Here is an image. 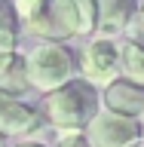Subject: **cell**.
<instances>
[{"label": "cell", "mask_w": 144, "mask_h": 147, "mask_svg": "<svg viewBox=\"0 0 144 147\" xmlns=\"http://www.w3.org/2000/svg\"><path fill=\"white\" fill-rule=\"evenodd\" d=\"M0 147H6V138H3V135H0Z\"/></svg>", "instance_id": "obj_16"}, {"label": "cell", "mask_w": 144, "mask_h": 147, "mask_svg": "<svg viewBox=\"0 0 144 147\" xmlns=\"http://www.w3.org/2000/svg\"><path fill=\"white\" fill-rule=\"evenodd\" d=\"M22 37V16L16 0H0V52H12Z\"/></svg>", "instance_id": "obj_10"}, {"label": "cell", "mask_w": 144, "mask_h": 147, "mask_svg": "<svg viewBox=\"0 0 144 147\" xmlns=\"http://www.w3.org/2000/svg\"><path fill=\"white\" fill-rule=\"evenodd\" d=\"M77 9H80V37L92 34L98 28V0H77Z\"/></svg>", "instance_id": "obj_12"}, {"label": "cell", "mask_w": 144, "mask_h": 147, "mask_svg": "<svg viewBox=\"0 0 144 147\" xmlns=\"http://www.w3.org/2000/svg\"><path fill=\"white\" fill-rule=\"evenodd\" d=\"M101 95L98 86H92L89 80H71L64 83L62 89H55L46 95L43 110L49 126L58 129L62 135H71V132H86L89 123L101 113Z\"/></svg>", "instance_id": "obj_1"}, {"label": "cell", "mask_w": 144, "mask_h": 147, "mask_svg": "<svg viewBox=\"0 0 144 147\" xmlns=\"http://www.w3.org/2000/svg\"><path fill=\"white\" fill-rule=\"evenodd\" d=\"M28 80L37 92H55L74 80V58L62 43H40L28 52Z\"/></svg>", "instance_id": "obj_3"}, {"label": "cell", "mask_w": 144, "mask_h": 147, "mask_svg": "<svg viewBox=\"0 0 144 147\" xmlns=\"http://www.w3.org/2000/svg\"><path fill=\"white\" fill-rule=\"evenodd\" d=\"M120 71L126 80L144 86V43L141 40H123L120 43Z\"/></svg>", "instance_id": "obj_11"}, {"label": "cell", "mask_w": 144, "mask_h": 147, "mask_svg": "<svg viewBox=\"0 0 144 147\" xmlns=\"http://www.w3.org/2000/svg\"><path fill=\"white\" fill-rule=\"evenodd\" d=\"M18 3H31V0H16V6H18Z\"/></svg>", "instance_id": "obj_17"}, {"label": "cell", "mask_w": 144, "mask_h": 147, "mask_svg": "<svg viewBox=\"0 0 144 147\" xmlns=\"http://www.w3.org/2000/svg\"><path fill=\"white\" fill-rule=\"evenodd\" d=\"M58 147H89V141H86L83 132H71V135L58 138Z\"/></svg>", "instance_id": "obj_13"}, {"label": "cell", "mask_w": 144, "mask_h": 147, "mask_svg": "<svg viewBox=\"0 0 144 147\" xmlns=\"http://www.w3.org/2000/svg\"><path fill=\"white\" fill-rule=\"evenodd\" d=\"M16 147H46L43 141H22V144H16Z\"/></svg>", "instance_id": "obj_15"}, {"label": "cell", "mask_w": 144, "mask_h": 147, "mask_svg": "<svg viewBox=\"0 0 144 147\" xmlns=\"http://www.w3.org/2000/svg\"><path fill=\"white\" fill-rule=\"evenodd\" d=\"M31 89L28 80V55L12 49V52H0V95H25Z\"/></svg>", "instance_id": "obj_9"}, {"label": "cell", "mask_w": 144, "mask_h": 147, "mask_svg": "<svg viewBox=\"0 0 144 147\" xmlns=\"http://www.w3.org/2000/svg\"><path fill=\"white\" fill-rule=\"evenodd\" d=\"M80 71L83 80H89L92 86H110L120 74V43H114L110 37L89 40L80 55Z\"/></svg>", "instance_id": "obj_5"}, {"label": "cell", "mask_w": 144, "mask_h": 147, "mask_svg": "<svg viewBox=\"0 0 144 147\" xmlns=\"http://www.w3.org/2000/svg\"><path fill=\"white\" fill-rule=\"evenodd\" d=\"M135 31H138V37H141V43H144V3H141V9H138V18H135Z\"/></svg>", "instance_id": "obj_14"}, {"label": "cell", "mask_w": 144, "mask_h": 147, "mask_svg": "<svg viewBox=\"0 0 144 147\" xmlns=\"http://www.w3.org/2000/svg\"><path fill=\"white\" fill-rule=\"evenodd\" d=\"M18 16L25 22L28 34L40 37L46 43H64L71 37H80L77 0H31V3H18Z\"/></svg>", "instance_id": "obj_2"}, {"label": "cell", "mask_w": 144, "mask_h": 147, "mask_svg": "<svg viewBox=\"0 0 144 147\" xmlns=\"http://www.w3.org/2000/svg\"><path fill=\"white\" fill-rule=\"evenodd\" d=\"M135 147H144V141H138V144H135Z\"/></svg>", "instance_id": "obj_18"}, {"label": "cell", "mask_w": 144, "mask_h": 147, "mask_svg": "<svg viewBox=\"0 0 144 147\" xmlns=\"http://www.w3.org/2000/svg\"><path fill=\"white\" fill-rule=\"evenodd\" d=\"M40 126V113L31 104L12 98V95H0V135H31Z\"/></svg>", "instance_id": "obj_7"}, {"label": "cell", "mask_w": 144, "mask_h": 147, "mask_svg": "<svg viewBox=\"0 0 144 147\" xmlns=\"http://www.w3.org/2000/svg\"><path fill=\"white\" fill-rule=\"evenodd\" d=\"M101 104H104L107 113H117V117H126V119H138L144 113V86L126 80V77H117L110 86H104Z\"/></svg>", "instance_id": "obj_6"}, {"label": "cell", "mask_w": 144, "mask_h": 147, "mask_svg": "<svg viewBox=\"0 0 144 147\" xmlns=\"http://www.w3.org/2000/svg\"><path fill=\"white\" fill-rule=\"evenodd\" d=\"M138 9H141L138 0H98V31H101V37L120 34L129 25H135Z\"/></svg>", "instance_id": "obj_8"}, {"label": "cell", "mask_w": 144, "mask_h": 147, "mask_svg": "<svg viewBox=\"0 0 144 147\" xmlns=\"http://www.w3.org/2000/svg\"><path fill=\"white\" fill-rule=\"evenodd\" d=\"M83 135H86L89 147H135L141 141L144 129L138 119H126V117L101 110Z\"/></svg>", "instance_id": "obj_4"}]
</instances>
